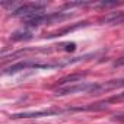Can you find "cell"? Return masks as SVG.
Segmentation results:
<instances>
[{"instance_id":"cell-4","label":"cell","mask_w":124,"mask_h":124,"mask_svg":"<svg viewBox=\"0 0 124 124\" xmlns=\"http://www.w3.org/2000/svg\"><path fill=\"white\" fill-rule=\"evenodd\" d=\"M102 21H104V22H107V23H109V25L121 23V22H124V13H123V12H114V13L107 15Z\"/></svg>"},{"instance_id":"cell-8","label":"cell","mask_w":124,"mask_h":124,"mask_svg":"<svg viewBox=\"0 0 124 124\" xmlns=\"http://www.w3.org/2000/svg\"><path fill=\"white\" fill-rule=\"evenodd\" d=\"M118 99H124V92H123V93H121V95L118 96Z\"/></svg>"},{"instance_id":"cell-2","label":"cell","mask_w":124,"mask_h":124,"mask_svg":"<svg viewBox=\"0 0 124 124\" xmlns=\"http://www.w3.org/2000/svg\"><path fill=\"white\" fill-rule=\"evenodd\" d=\"M45 8H47V3H44V2L23 3V5L18 6V8L13 10L12 15H13V16H18V18H21V19H23V18H26V16H29V15H32V13H35V12H42Z\"/></svg>"},{"instance_id":"cell-1","label":"cell","mask_w":124,"mask_h":124,"mask_svg":"<svg viewBox=\"0 0 124 124\" xmlns=\"http://www.w3.org/2000/svg\"><path fill=\"white\" fill-rule=\"evenodd\" d=\"M101 91V85L98 83H86V82H78L72 86H63L57 89L55 95L63 96V95H70V93H86V92H98Z\"/></svg>"},{"instance_id":"cell-5","label":"cell","mask_w":124,"mask_h":124,"mask_svg":"<svg viewBox=\"0 0 124 124\" xmlns=\"http://www.w3.org/2000/svg\"><path fill=\"white\" fill-rule=\"evenodd\" d=\"M31 38H32V34L28 29H19L16 32H13L12 37H10V39H13V41H26V39H31Z\"/></svg>"},{"instance_id":"cell-3","label":"cell","mask_w":124,"mask_h":124,"mask_svg":"<svg viewBox=\"0 0 124 124\" xmlns=\"http://www.w3.org/2000/svg\"><path fill=\"white\" fill-rule=\"evenodd\" d=\"M60 109H41V111H25V112H19V114H13L10 115L12 118H38V117H50V115H55L60 114Z\"/></svg>"},{"instance_id":"cell-7","label":"cell","mask_w":124,"mask_h":124,"mask_svg":"<svg viewBox=\"0 0 124 124\" xmlns=\"http://www.w3.org/2000/svg\"><path fill=\"white\" fill-rule=\"evenodd\" d=\"M64 50H66V51H75V50H76V44H75V42H70V44H66V47H64Z\"/></svg>"},{"instance_id":"cell-6","label":"cell","mask_w":124,"mask_h":124,"mask_svg":"<svg viewBox=\"0 0 124 124\" xmlns=\"http://www.w3.org/2000/svg\"><path fill=\"white\" fill-rule=\"evenodd\" d=\"M83 76L82 75H72V76H67V78H63L60 82H58V85H66L67 82H78V80H80Z\"/></svg>"}]
</instances>
